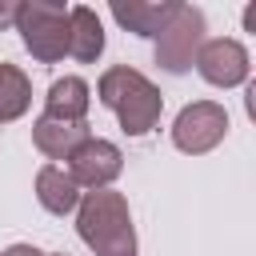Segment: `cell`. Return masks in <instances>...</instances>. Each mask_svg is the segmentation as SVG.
Listing matches in <instances>:
<instances>
[{
  "instance_id": "6da1fadb",
  "label": "cell",
  "mask_w": 256,
  "mask_h": 256,
  "mask_svg": "<svg viewBox=\"0 0 256 256\" xmlns=\"http://www.w3.org/2000/svg\"><path fill=\"white\" fill-rule=\"evenodd\" d=\"M96 96H100V104L108 112H116V120H120V128L128 136H148L160 124V112H164L160 88L144 72H136L128 64L108 68L100 76V84H96Z\"/></svg>"
},
{
  "instance_id": "7a4b0ae2",
  "label": "cell",
  "mask_w": 256,
  "mask_h": 256,
  "mask_svg": "<svg viewBox=\"0 0 256 256\" xmlns=\"http://www.w3.org/2000/svg\"><path fill=\"white\" fill-rule=\"evenodd\" d=\"M76 232L96 256H136V228L120 192H84L76 204Z\"/></svg>"
},
{
  "instance_id": "3957f363",
  "label": "cell",
  "mask_w": 256,
  "mask_h": 256,
  "mask_svg": "<svg viewBox=\"0 0 256 256\" xmlns=\"http://www.w3.org/2000/svg\"><path fill=\"white\" fill-rule=\"evenodd\" d=\"M16 32L36 64H60L68 56V8L52 0H24L16 12Z\"/></svg>"
},
{
  "instance_id": "277c9868",
  "label": "cell",
  "mask_w": 256,
  "mask_h": 256,
  "mask_svg": "<svg viewBox=\"0 0 256 256\" xmlns=\"http://www.w3.org/2000/svg\"><path fill=\"white\" fill-rule=\"evenodd\" d=\"M204 44V12L192 4H176V12L168 16V24L156 36V64L172 76H184L196 60Z\"/></svg>"
},
{
  "instance_id": "5b68a950",
  "label": "cell",
  "mask_w": 256,
  "mask_h": 256,
  "mask_svg": "<svg viewBox=\"0 0 256 256\" xmlns=\"http://www.w3.org/2000/svg\"><path fill=\"white\" fill-rule=\"evenodd\" d=\"M224 132H228L224 104H216V100H192V104L180 108V116L172 124V144L180 152H188V156H204V152H212L224 140Z\"/></svg>"
},
{
  "instance_id": "8992f818",
  "label": "cell",
  "mask_w": 256,
  "mask_h": 256,
  "mask_svg": "<svg viewBox=\"0 0 256 256\" xmlns=\"http://www.w3.org/2000/svg\"><path fill=\"white\" fill-rule=\"evenodd\" d=\"M120 168H124L120 148H116L112 140H100V136L84 140V144L68 156V176L76 180V188H88V192L108 188V184L120 176Z\"/></svg>"
},
{
  "instance_id": "52a82bcc",
  "label": "cell",
  "mask_w": 256,
  "mask_h": 256,
  "mask_svg": "<svg viewBox=\"0 0 256 256\" xmlns=\"http://www.w3.org/2000/svg\"><path fill=\"white\" fill-rule=\"evenodd\" d=\"M196 72L216 84V88H236L248 80V48L232 36H216V40H204L200 52H196Z\"/></svg>"
},
{
  "instance_id": "ba28073f",
  "label": "cell",
  "mask_w": 256,
  "mask_h": 256,
  "mask_svg": "<svg viewBox=\"0 0 256 256\" xmlns=\"http://www.w3.org/2000/svg\"><path fill=\"white\" fill-rule=\"evenodd\" d=\"M84 140H92L88 120H56V116H40L32 124V144L48 156V160H68Z\"/></svg>"
},
{
  "instance_id": "9c48e42d",
  "label": "cell",
  "mask_w": 256,
  "mask_h": 256,
  "mask_svg": "<svg viewBox=\"0 0 256 256\" xmlns=\"http://www.w3.org/2000/svg\"><path fill=\"white\" fill-rule=\"evenodd\" d=\"M180 0H112V16L124 32H136V36H160V28L168 24V16L176 12Z\"/></svg>"
},
{
  "instance_id": "30bf717a",
  "label": "cell",
  "mask_w": 256,
  "mask_h": 256,
  "mask_svg": "<svg viewBox=\"0 0 256 256\" xmlns=\"http://www.w3.org/2000/svg\"><path fill=\"white\" fill-rule=\"evenodd\" d=\"M104 52V24L88 4L68 8V56H76L80 64H92Z\"/></svg>"
},
{
  "instance_id": "8fae6325",
  "label": "cell",
  "mask_w": 256,
  "mask_h": 256,
  "mask_svg": "<svg viewBox=\"0 0 256 256\" xmlns=\"http://www.w3.org/2000/svg\"><path fill=\"white\" fill-rule=\"evenodd\" d=\"M36 200H40L44 212L68 216V212L80 204V188H76V180H72L60 164H44V168L36 172Z\"/></svg>"
},
{
  "instance_id": "7c38bea8",
  "label": "cell",
  "mask_w": 256,
  "mask_h": 256,
  "mask_svg": "<svg viewBox=\"0 0 256 256\" xmlns=\"http://www.w3.org/2000/svg\"><path fill=\"white\" fill-rule=\"evenodd\" d=\"M88 104H92V92L80 76H64V80H52L48 96H44V116H56V120H84L88 116Z\"/></svg>"
},
{
  "instance_id": "4fadbf2b",
  "label": "cell",
  "mask_w": 256,
  "mask_h": 256,
  "mask_svg": "<svg viewBox=\"0 0 256 256\" xmlns=\"http://www.w3.org/2000/svg\"><path fill=\"white\" fill-rule=\"evenodd\" d=\"M32 104V80L16 68V64H0V124H12L28 112Z\"/></svg>"
},
{
  "instance_id": "5bb4252c",
  "label": "cell",
  "mask_w": 256,
  "mask_h": 256,
  "mask_svg": "<svg viewBox=\"0 0 256 256\" xmlns=\"http://www.w3.org/2000/svg\"><path fill=\"white\" fill-rule=\"evenodd\" d=\"M16 12H20V4H16V0H0V32L16 24Z\"/></svg>"
},
{
  "instance_id": "9a60e30c",
  "label": "cell",
  "mask_w": 256,
  "mask_h": 256,
  "mask_svg": "<svg viewBox=\"0 0 256 256\" xmlns=\"http://www.w3.org/2000/svg\"><path fill=\"white\" fill-rule=\"evenodd\" d=\"M4 256H44V252H40V248H32V244H12Z\"/></svg>"
},
{
  "instance_id": "2e32d148",
  "label": "cell",
  "mask_w": 256,
  "mask_h": 256,
  "mask_svg": "<svg viewBox=\"0 0 256 256\" xmlns=\"http://www.w3.org/2000/svg\"><path fill=\"white\" fill-rule=\"evenodd\" d=\"M244 28H248V32H256V4H248V8H244Z\"/></svg>"
},
{
  "instance_id": "e0dca14e",
  "label": "cell",
  "mask_w": 256,
  "mask_h": 256,
  "mask_svg": "<svg viewBox=\"0 0 256 256\" xmlns=\"http://www.w3.org/2000/svg\"><path fill=\"white\" fill-rule=\"evenodd\" d=\"M44 256H48V252H44ZM52 256H68V252H52Z\"/></svg>"
}]
</instances>
